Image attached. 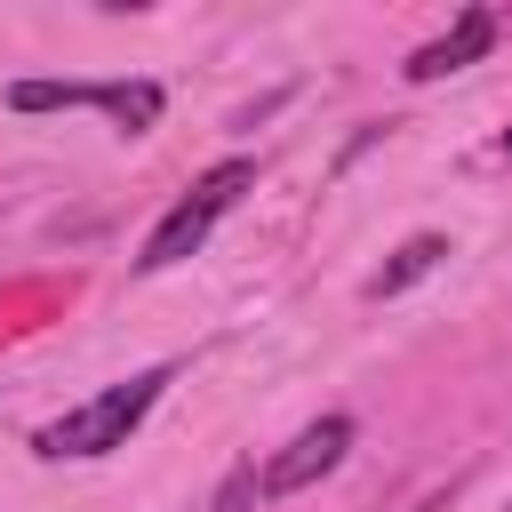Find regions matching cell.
I'll return each mask as SVG.
<instances>
[{
	"label": "cell",
	"instance_id": "cell-1",
	"mask_svg": "<svg viewBox=\"0 0 512 512\" xmlns=\"http://www.w3.org/2000/svg\"><path fill=\"white\" fill-rule=\"evenodd\" d=\"M168 360L160 368H136V376H120V384H104V392H88L80 408H64L56 424H40L32 432V456H48V464H88V456H112V448H128L136 440V424L152 416V400L168 392Z\"/></svg>",
	"mask_w": 512,
	"mask_h": 512
},
{
	"label": "cell",
	"instance_id": "cell-4",
	"mask_svg": "<svg viewBox=\"0 0 512 512\" xmlns=\"http://www.w3.org/2000/svg\"><path fill=\"white\" fill-rule=\"evenodd\" d=\"M344 448H352V416H344V408H328L320 424H304V432L264 464V496H296V488L328 480V472L344 464Z\"/></svg>",
	"mask_w": 512,
	"mask_h": 512
},
{
	"label": "cell",
	"instance_id": "cell-2",
	"mask_svg": "<svg viewBox=\"0 0 512 512\" xmlns=\"http://www.w3.org/2000/svg\"><path fill=\"white\" fill-rule=\"evenodd\" d=\"M248 184H256V160H240V152H232V160H216V168H200V176H192V192H184V200L144 232L136 272H176L192 248H208V232L232 216V200H240Z\"/></svg>",
	"mask_w": 512,
	"mask_h": 512
},
{
	"label": "cell",
	"instance_id": "cell-7",
	"mask_svg": "<svg viewBox=\"0 0 512 512\" xmlns=\"http://www.w3.org/2000/svg\"><path fill=\"white\" fill-rule=\"evenodd\" d=\"M256 504H264V472H256V464H232L224 488L208 496V512H256Z\"/></svg>",
	"mask_w": 512,
	"mask_h": 512
},
{
	"label": "cell",
	"instance_id": "cell-8",
	"mask_svg": "<svg viewBox=\"0 0 512 512\" xmlns=\"http://www.w3.org/2000/svg\"><path fill=\"white\" fill-rule=\"evenodd\" d=\"M496 152H504V160H512V128H504V136H496Z\"/></svg>",
	"mask_w": 512,
	"mask_h": 512
},
{
	"label": "cell",
	"instance_id": "cell-6",
	"mask_svg": "<svg viewBox=\"0 0 512 512\" xmlns=\"http://www.w3.org/2000/svg\"><path fill=\"white\" fill-rule=\"evenodd\" d=\"M440 264H448V240H440V232H408V240L368 272V296H376V304H384V296H408V288H416L424 272H440Z\"/></svg>",
	"mask_w": 512,
	"mask_h": 512
},
{
	"label": "cell",
	"instance_id": "cell-5",
	"mask_svg": "<svg viewBox=\"0 0 512 512\" xmlns=\"http://www.w3.org/2000/svg\"><path fill=\"white\" fill-rule=\"evenodd\" d=\"M488 48H496V8H464V16H456V24L440 32V40H424V48H416V56L400 64V72H408V80L424 88V80H448V72L480 64Z\"/></svg>",
	"mask_w": 512,
	"mask_h": 512
},
{
	"label": "cell",
	"instance_id": "cell-9",
	"mask_svg": "<svg viewBox=\"0 0 512 512\" xmlns=\"http://www.w3.org/2000/svg\"><path fill=\"white\" fill-rule=\"evenodd\" d=\"M504 512H512V504H504Z\"/></svg>",
	"mask_w": 512,
	"mask_h": 512
},
{
	"label": "cell",
	"instance_id": "cell-3",
	"mask_svg": "<svg viewBox=\"0 0 512 512\" xmlns=\"http://www.w3.org/2000/svg\"><path fill=\"white\" fill-rule=\"evenodd\" d=\"M8 104L16 112H104L120 136H144L168 112L160 80H16Z\"/></svg>",
	"mask_w": 512,
	"mask_h": 512
}]
</instances>
